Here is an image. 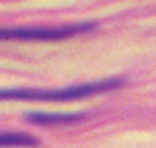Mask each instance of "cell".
I'll return each mask as SVG.
<instances>
[{
	"instance_id": "obj_1",
	"label": "cell",
	"mask_w": 156,
	"mask_h": 148,
	"mask_svg": "<svg viewBox=\"0 0 156 148\" xmlns=\"http://www.w3.org/2000/svg\"><path fill=\"white\" fill-rule=\"evenodd\" d=\"M122 85V79H103V81H93V83L83 85H73L67 89H0V101H75V99H85L93 93H103L111 91Z\"/></svg>"
},
{
	"instance_id": "obj_2",
	"label": "cell",
	"mask_w": 156,
	"mask_h": 148,
	"mask_svg": "<svg viewBox=\"0 0 156 148\" xmlns=\"http://www.w3.org/2000/svg\"><path fill=\"white\" fill-rule=\"evenodd\" d=\"M95 28L93 22L59 28H0V40H61Z\"/></svg>"
},
{
	"instance_id": "obj_3",
	"label": "cell",
	"mask_w": 156,
	"mask_h": 148,
	"mask_svg": "<svg viewBox=\"0 0 156 148\" xmlns=\"http://www.w3.org/2000/svg\"><path fill=\"white\" fill-rule=\"evenodd\" d=\"M38 138L24 132H0V146H36Z\"/></svg>"
},
{
	"instance_id": "obj_4",
	"label": "cell",
	"mask_w": 156,
	"mask_h": 148,
	"mask_svg": "<svg viewBox=\"0 0 156 148\" xmlns=\"http://www.w3.org/2000/svg\"><path fill=\"white\" fill-rule=\"evenodd\" d=\"M28 118L34 122H73L83 118V115H73V113H34L28 115Z\"/></svg>"
}]
</instances>
